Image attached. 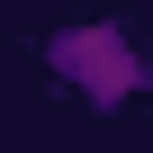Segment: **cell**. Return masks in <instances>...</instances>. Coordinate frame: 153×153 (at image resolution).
<instances>
[{
  "label": "cell",
  "instance_id": "6da1fadb",
  "mask_svg": "<svg viewBox=\"0 0 153 153\" xmlns=\"http://www.w3.org/2000/svg\"><path fill=\"white\" fill-rule=\"evenodd\" d=\"M36 63H45V81L63 99H81L90 117H117V108H135L153 90V54L135 45L126 18H63V27H45Z\"/></svg>",
  "mask_w": 153,
  "mask_h": 153
}]
</instances>
